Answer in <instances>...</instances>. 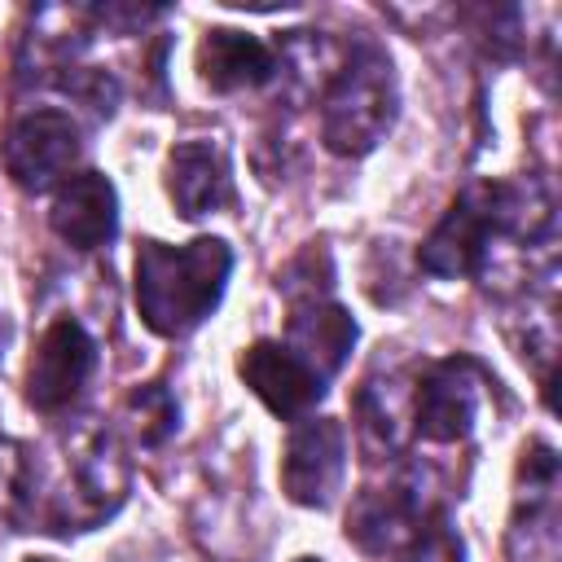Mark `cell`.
<instances>
[{
  "instance_id": "1",
  "label": "cell",
  "mask_w": 562,
  "mask_h": 562,
  "mask_svg": "<svg viewBox=\"0 0 562 562\" xmlns=\"http://www.w3.org/2000/svg\"><path fill=\"white\" fill-rule=\"evenodd\" d=\"M228 272H233V255L220 237H193L184 246L140 241L136 250L140 321L162 338H180L198 329L224 299Z\"/></svg>"
},
{
  "instance_id": "2",
  "label": "cell",
  "mask_w": 562,
  "mask_h": 562,
  "mask_svg": "<svg viewBox=\"0 0 562 562\" xmlns=\"http://www.w3.org/2000/svg\"><path fill=\"white\" fill-rule=\"evenodd\" d=\"M395 105H400V88H395V66L386 48H378L373 40H360L325 88L321 136L334 154L360 158L391 132Z\"/></svg>"
},
{
  "instance_id": "3",
  "label": "cell",
  "mask_w": 562,
  "mask_h": 562,
  "mask_svg": "<svg viewBox=\"0 0 562 562\" xmlns=\"http://www.w3.org/2000/svg\"><path fill=\"white\" fill-rule=\"evenodd\" d=\"M127 492V465L110 430H79L66 448L57 487L48 492V505L40 509L44 531H83L119 509Z\"/></svg>"
},
{
  "instance_id": "4",
  "label": "cell",
  "mask_w": 562,
  "mask_h": 562,
  "mask_svg": "<svg viewBox=\"0 0 562 562\" xmlns=\"http://www.w3.org/2000/svg\"><path fill=\"white\" fill-rule=\"evenodd\" d=\"M496 233H509L505 184H474L422 241V268L435 277H470L483 268Z\"/></svg>"
},
{
  "instance_id": "5",
  "label": "cell",
  "mask_w": 562,
  "mask_h": 562,
  "mask_svg": "<svg viewBox=\"0 0 562 562\" xmlns=\"http://www.w3.org/2000/svg\"><path fill=\"white\" fill-rule=\"evenodd\" d=\"M75 162H79V123L61 110H26L4 136V171L13 176V184L31 193L70 180Z\"/></svg>"
},
{
  "instance_id": "6",
  "label": "cell",
  "mask_w": 562,
  "mask_h": 562,
  "mask_svg": "<svg viewBox=\"0 0 562 562\" xmlns=\"http://www.w3.org/2000/svg\"><path fill=\"white\" fill-rule=\"evenodd\" d=\"M347 474V439L342 426L334 417H303L290 439H285V457H281V487L294 505L307 509H325Z\"/></svg>"
},
{
  "instance_id": "7",
  "label": "cell",
  "mask_w": 562,
  "mask_h": 562,
  "mask_svg": "<svg viewBox=\"0 0 562 562\" xmlns=\"http://www.w3.org/2000/svg\"><path fill=\"white\" fill-rule=\"evenodd\" d=\"M92 364H97V347L88 338V329L70 316L53 321L31 356V369H26V400L40 408V413H61L79 400V391L88 386L92 378Z\"/></svg>"
},
{
  "instance_id": "8",
  "label": "cell",
  "mask_w": 562,
  "mask_h": 562,
  "mask_svg": "<svg viewBox=\"0 0 562 562\" xmlns=\"http://www.w3.org/2000/svg\"><path fill=\"white\" fill-rule=\"evenodd\" d=\"M479 417V373L470 360H439L417 382L413 422L430 443H457L474 430Z\"/></svg>"
},
{
  "instance_id": "9",
  "label": "cell",
  "mask_w": 562,
  "mask_h": 562,
  "mask_svg": "<svg viewBox=\"0 0 562 562\" xmlns=\"http://www.w3.org/2000/svg\"><path fill=\"white\" fill-rule=\"evenodd\" d=\"M237 373L259 395V404L277 417H303L325 395V382L285 342H268V338L250 342L237 360Z\"/></svg>"
},
{
  "instance_id": "10",
  "label": "cell",
  "mask_w": 562,
  "mask_h": 562,
  "mask_svg": "<svg viewBox=\"0 0 562 562\" xmlns=\"http://www.w3.org/2000/svg\"><path fill=\"white\" fill-rule=\"evenodd\" d=\"M48 224L75 250L105 246L114 237V228H119V193H114V184L101 171H75L70 180L57 184Z\"/></svg>"
},
{
  "instance_id": "11",
  "label": "cell",
  "mask_w": 562,
  "mask_h": 562,
  "mask_svg": "<svg viewBox=\"0 0 562 562\" xmlns=\"http://www.w3.org/2000/svg\"><path fill=\"white\" fill-rule=\"evenodd\" d=\"M167 193L184 220L220 211L233 193L224 149L215 140H180L167 154Z\"/></svg>"
},
{
  "instance_id": "12",
  "label": "cell",
  "mask_w": 562,
  "mask_h": 562,
  "mask_svg": "<svg viewBox=\"0 0 562 562\" xmlns=\"http://www.w3.org/2000/svg\"><path fill=\"white\" fill-rule=\"evenodd\" d=\"M198 75L211 92H241L268 83L277 75V57L259 35L215 26L198 44Z\"/></svg>"
},
{
  "instance_id": "13",
  "label": "cell",
  "mask_w": 562,
  "mask_h": 562,
  "mask_svg": "<svg viewBox=\"0 0 562 562\" xmlns=\"http://www.w3.org/2000/svg\"><path fill=\"white\" fill-rule=\"evenodd\" d=\"M422 527V505L413 496L408 483H391V487H369L356 496L351 514H347V536L364 549V553H386V549H404Z\"/></svg>"
},
{
  "instance_id": "14",
  "label": "cell",
  "mask_w": 562,
  "mask_h": 562,
  "mask_svg": "<svg viewBox=\"0 0 562 562\" xmlns=\"http://www.w3.org/2000/svg\"><path fill=\"white\" fill-rule=\"evenodd\" d=\"M285 347L325 382L342 369V360L351 356L356 347V321L347 316V307L338 303H299L294 316H290V334H285Z\"/></svg>"
},
{
  "instance_id": "15",
  "label": "cell",
  "mask_w": 562,
  "mask_h": 562,
  "mask_svg": "<svg viewBox=\"0 0 562 562\" xmlns=\"http://www.w3.org/2000/svg\"><path fill=\"white\" fill-rule=\"evenodd\" d=\"M127 408H132L136 430H140V439H145V443H158L162 435H171V430H176V404H171V395H167L158 382L140 386V391L127 400Z\"/></svg>"
},
{
  "instance_id": "16",
  "label": "cell",
  "mask_w": 562,
  "mask_h": 562,
  "mask_svg": "<svg viewBox=\"0 0 562 562\" xmlns=\"http://www.w3.org/2000/svg\"><path fill=\"white\" fill-rule=\"evenodd\" d=\"M400 562H461V540L452 536V527L443 518H430L404 544V558Z\"/></svg>"
},
{
  "instance_id": "17",
  "label": "cell",
  "mask_w": 562,
  "mask_h": 562,
  "mask_svg": "<svg viewBox=\"0 0 562 562\" xmlns=\"http://www.w3.org/2000/svg\"><path fill=\"white\" fill-rule=\"evenodd\" d=\"M0 347H4V321H0Z\"/></svg>"
},
{
  "instance_id": "18",
  "label": "cell",
  "mask_w": 562,
  "mask_h": 562,
  "mask_svg": "<svg viewBox=\"0 0 562 562\" xmlns=\"http://www.w3.org/2000/svg\"><path fill=\"white\" fill-rule=\"evenodd\" d=\"M299 562H321V558H299Z\"/></svg>"
},
{
  "instance_id": "19",
  "label": "cell",
  "mask_w": 562,
  "mask_h": 562,
  "mask_svg": "<svg viewBox=\"0 0 562 562\" xmlns=\"http://www.w3.org/2000/svg\"><path fill=\"white\" fill-rule=\"evenodd\" d=\"M31 562H53V558H31Z\"/></svg>"
}]
</instances>
